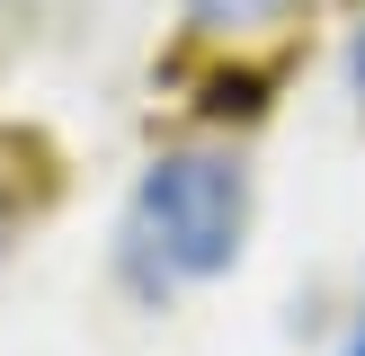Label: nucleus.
Masks as SVG:
<instances>
[{"mask_svg": "<svg viewBox=\"0 0 365 356\" xmlns=\"http://www.w3.org/2000/svg\"><path fill=\"white\" fill-rule=\"evenodd\" d=\"M250 231V169L232 152H160L125 205V276L134 294H178L241 258Z\"/></svg>", "mask_w": 365, "mask_h": 356, "instance_id": "f257e3e1", "label": "nucleus"}, {"mask_svg": "<svg viewBox=\"0 0 365 356\" xmlns=\"http://www.w3.org/2000/svg\"><path fill=\"white\" fill-rule=\"evenodd\" d=\"M285 9H294V0H187V18L205 36H259V27H277Z\"/></svg>", "mask_w": 365, "mask_h": 356, "instance_id": "f03ea898", "label": "nucleus"}, {"mask_svg": "<svg viewBox=\"0 0 365 356\" xmlns=\"http://www.w3.org/2000/svg\"><path fill=\"white\" fill-rule=\"evenodd\" d=\"M9 231H18V214H9V196H0V258H9Z\"/></svg>", "mask_w": 365, "mask_h": 356, "instance_id": "7ed1b4c3", "label": "nucleus"}, {"mask_svg": "<svg viewBox=\"0 0 365 356\" xmlns=\"http://www.w3.org/2000/svg\"><path fill=\"white\" fill-rule=\"evenodd\" d=\"M339 356H365V312H356V330H348V347H339Z\"/></svg>", "mask_w": 365, "mask_h": 356, "instance_id": "20e7f679", "label": "nucleus"}, {"mask_svg": "<svg viewBox=\"0 0 365 356\" xmlns=\"http://www.w3.org/2000/svg\"><path fill=\"white\" fill-rule=\"evenodd\" d=\"M348 71H356V89H365V27H356V53H348Z\"/></svg>", "mask_w": 365, "mask_h": 356, "instance_id": "39448f33", "label": "nucleus"}]
</instances>
